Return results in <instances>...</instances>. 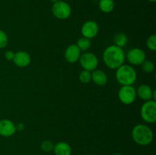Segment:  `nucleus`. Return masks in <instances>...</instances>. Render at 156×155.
Masks as SVG:
<instances>
[{
  "label": "nucleus",
  "mask_w": 156,
  "mask_h": 155,
  "mask_svg": "<svg viewBox=\"0 0 156 155\" xmlns=\"http://www.w3.org/2000/svg\"><path fill=\"white\" fill-rule=\"evenodd\" d=\"M41 147L44 152L50 153V152L53 151V150L54 144H53L51 141H50V140H45V141H44L41 143Z\"/></svg>",
  "instance_id": "obj_22"
},
{
  "label": "nucleus",
  "mask_w": 156,
  "mask_h": 155,
  "mask_svg": "<svg viewBox=\"0 0 156 155\" xmlns=\"http://www.w3.org/2000/svg\"><path fill=\"white\" fill-rule=\"evenodd\" d=\"M113 155H123V154H121V153H114V154H113Z\"/></svg>",
  "instance_id": "obj_28"
},
{
  "label": "nucleus",
  "mask_w": 156,
  "mask_h": 155,
  "mask_svg": "<svg viewBox=\"0 0 156 155\" xmlns=\"http://www.w3.org/2000/svg\"><path fill=\"white\" fill-rule=\"evenodd\" d=\"M15 52H13L12 50H8L5 53V57L8 61H12L14 59V56H15Z\"/></svg>",
  "instance_id": "obj_24"
},
{
  "label": "nucleus",
  "mask_w": 156,
  "mask_h": 155,
  "mask_svg": "<svg viewBox=\"0 0 156 155\" xmlns=\"http://www.w3.org/2000/svg\"><path fill=\"white\" fill-rule=\"evenodd\" d=\"M79 62L83 70H86V71H91V72L94 70L97 69L99 63L97 56L90 52H85L84 53L81 54Z\"/></svg>",
  "instance_id": "obj_5"
},
{
  "label": "nucleus",
  "mask_w": 156,
  "mask_h": 155,
  "mask_svg": "<svg viewBox=\"0 0 156 155\" xmlns=\"http://www.w3.org/2000/svg\"><path fill=\"white\" fill-rule=\"evenodd\" d=\"M9 43V37L5 32L0 30V49H3Z\"/></svg>",
  "instance_id": "obj_23"
},
{
  "label": "nucleus",
  "mask_w": 156,
  "mask_h": 155,
  "mask_svg": "<svg viewBox=\"0 0 156 155\" xmlns=\"http://www.w3.org/2000/svg\"><path fill=\"white\" fill-rule=\"evenodd\" d=\"M114 45L123 48V46L127 44L128 43V37L125 33H118L117 34L115 35L114 38Z\"/></svg>",
  "instance_id": "obj_17"
},
{
  "label": "nucleus",
  "mask_w": 156,
  "mask_h": 155,
  "mask_svg": "<svg viewBox=\"0 0 156 155\" xmlns=\"http://www.w3.org/2000/svg\"><path fill=\"white\" fill-rule=\"evenodd\" d=\"M53 151L55 155H71L72 147L70 144L66 141H59L54 144Z\"/></svg>",
  "instance_id": "obj_15"
},
{
  "label": "nucleus",
  "mask_w": 156,
  "mask_h": 155,
  "mask_svg": "<svg viewBox=\"0 0 156 155\" xmlns=\"http://www.w3.org/2000/svg\"><path fill=\"white\" fill-rule=\"evenodd\" d=\"M102 58L104 63L108 68L111 69H117L124 64L126 54L123 48L113 44L105 49Z\"/></svg>",
  "instance_id": "obj_1"
},
{
  "label": "nucleus",
  "mask_w": 156,
  "mask_h": 155,
  "mask_svg": "<svg viewBox=\"0 0 156 155\" xmlns=\"http://www.w3.org/2000/svg\"><path fill=\"white\" fill-rule=\"evenodd\" d=\"M76 45H77V46L79 47V50H80L81 51L86 52L87 50L91 47V40L82 36V37L79 38V39L78 40Z\"/></svg>",
  "instance_id": "obj_18"
},
{
  "label": "nucleus",
  "mask_w": 156,
  "mask_h": 155,
  "mask_svg": "<svg viewBox=\"0 0 156 155\" xmlns=\"http://www.w3.org/2000/svg\"><path fill=\"white\" fill-rule=\"evenodd\" d=\"M52 13L57 19H67L71 15V6L66 2L59 0V1L53 3V6H52Z\"/></svg>",
  "instance_id": "obj_6"
},
{
  "label": "nucleus",
  "mask_w": 156,
  "mask_h": 155,
  "mask_svg": "<svg viewBox=\"0 0 156 155\" xmlns=\"http://www.w3.org/2000/svg\"><path fill=\"white\" fill-rule=\"evenodd\" d=\"M16 132L15 124L10 119H3L0 120V135L2 137H11Z\"/></svg>",
  "instance_id": "obj_11"
},
{
  "label": "nucleus",
  "mask_w": 156,
  "mask_h": 155,
  "mask_svg": "<svg viewBox=\"0 0 156 155\" xmlns=\"http://www.w3.org/2000/svg\"><path fill=\"white\" fill-rule=\"evenodd\" d=\"M15 127H16V131H22L24 130V124L21 122H19L18 123L17 125H15Z\"/></svg>",
  "instance_id": "obj_25"
},
{
  "label": "nucleus",
  "mask_w": 156,
  "mask_h": 155,
  "mask_svg": "<svg viewBox=\"0 0 156 155\" xmlns=\"http://www.w3.org/2000/svg\"><path fill=\"white\" fill-rule=\"evenodd\" d=\"M81 54H82V51L79 50L77 45L71 44L66 49L65 53H64V57L67 62L73 64L79 61Z\"/></svg>",
  "instance_id": "obj_10"
},
{
  "label": "nucleus",
  "mask_w": 156,
  "mask_h": 155,
  "mask_svg": "<svg viewBox=\"0 0 156 155\" xmlns=\"http://www.w3.org/2000/svg\"><path fill=\"white\" fill-rule=\"evenodd\" d=\"M114 0H99L98 8L103 13H111L114 9Z\"/></svg>",
  "instance_id": "obj_16"
},
{
  "label": "nucleus",
  "mask_w": 156,
  "mask_h": 155,
  "mask_svg": "<svg viewBox=\"0 0 156 155\" xmlns=\"http://www.w3.org/2000/svg\"><path fill=\"white\" fill-rule=\"evenodd\" d=\"M136 95L145 101H148L150 100H155V91L152 90L149 85L143 84L140 85L138 89L136 90Z\"/></svg>",
  "instance_id": "obj_13"
},
{
  "label": "nucleus",
  "mask_w": 156,
  "mask_h": 155,
  "mask_svg": "<svg viewBox=\"0 0 156 155\" xmlns=\"http://www.w3.org/2000/svg\"><path fill=\"white\" fill-rule=\"evenodd\" d=\"M132 138L136 144L140 146H147L152 143L154 134L150 127L145 124L136 125L131 132Z\"/></svg>",
  "instance_id": "obj_2"
},
{
  "label": "nucleus",
  "mask_w": 156,
  "mask_h": 155,
  "mask_svg": "<svg viewBox=\"0 0 156 155\" xmlns=\"http://www.w3.org/2000/svg\"><path fill=\"white\" fill-rule=\"evenodd\" d=\"M99 31V26L98 23L94 21H85L82 26L81 33L82 36L91 40L95 37Z\"/></svg>",
  "instance_id": "obj_9"
},
{
  "label": "nucleus",
  "mask_w": 156,
  "mask_h": 155,
  "mask_svg": "<svg viewBox=\"0 0 156 155\" xmlns=\"http://www.w3.org/2000/svg\"><path fill=\"white\" fill-rule=\"evenodd\" d=\"M126 58L130 65H141L146 59V55L142 49L133 48L126 53Z\"/></svg>",
  "instance_id": "obj_8"
},
{
  "label": "nucleus",
  "mask_w": 156,
  "mask_h": 155,
  "mask_svg": "<svg viewBox=\"0 0 156 155\" xmlns=\"http://www.w3.org/2000/svg\"><path fill=\"white\" fill-rule=\"evenodd\" d=\"M79 81L83 84H88L91 81V71L82 70L79 76Z\"/></svg>",
  "instance_id": "obj_20"
},
{
  "label": "nucleus",
  "mask_w": 156,
  "mask_h": 155,
  "mask_svg": "<svg viewBox=\"0 0 156 155\" xmlns=\"http://www.w3.org/2000/svg\"><path fill=\"white\" fill-rule=\"evenodd\" d=\"M149 2H155L156 0H148Z\"/></svg>",
  "instance_id": "obj_27"
},
{
  "label": "nucleus",
  "mask_w": 156,
  "mask_h": 155,
  "mask_svg": "<svg viewBox=\"0 0 156 155\" xmlns=\"http://www.w3.org/2000/svg\"><path fill=\"white\" fill-rule=\"evenodd\" d=\"M136 97V90L133 87V85L121 86L118 91L119 100L125 105H130L133 103Z\"/></svg>",
  "instance_id": "obj_7"
},
{
  "label": "nucleus",
  "mask_w": 156,
  "mask_h": 155,
  "mask_svg": "<svg viewBox=\"0 0 156 155\" xmlns=\"http://www.w3.org/2000/svg\"><path fill=\"white\" fill-rule=\"evenodd\" d=\"M50 1L51 2H53V3H55V2H56L59 1V0H50Z\"/></svg>",
  "instance_id": "obj_26"
},
{
  "label": "nucleus",
  "mask_w": 156,
  "mask_h": 155,
  "mask_svg": "<svg viewBox=\"0 0 156 155\" xmlns=\"http://www.w3.org/2000/svg\"><path fill=\"white\" fill-rule=\"evenodd\" d=\"M142 69L147 74H151L155 71V64L150 60H145L141 65Z\"/></svg>",
  "instance_id": "obj_19"
},
{
  "label": "nucleus",
  "mask_w": 156,
  "mask_h": 155,
  "mask_svg": "<svg viewBox=\"0 0 156 155\" xmlns=\"http://www.w3.org/2000/svg\"><path fill=\"white\" fill-rule=\"evenodd\" d=\"M91 81L98 86H104L108 83V78L104 71L95 69L91 72Z\"/></svg>",
  "instance_id": "obj_14"
},
{
  "label": "nucleus",
  "mask_w": 156,
  "mask_h": 155,
  "mask_svg": "<svg viewBox=\"0 0 156 155\" xmlns=\"http://www.w3.org/2000/svg\"><path fill=\"white\" fill-rule=\"evenodd\" d=\"M146 46L148 49L151 51H155L156 50V35L155 33L150 35L146 40Z\"/></svg>",
  "instance_id": "obj_21"
},
{
  "label": "nucleus",
  "mask_w": 156,
  "mask_h": 155,
  "mask_svg": "<svg viewBox=\"0 0 156 155\" xmlns=\"http://www.w3.org/2000/svg\"><path fill=\"white\" fill-rule=\"evenodd\" d=\"M12 61L17 67L26 68L30 65L31 62V57L27 52L21 50L15 53V56Z\"/></svg>",
  "instance_id": "obj_12"
},
{
  "label": "nucleus",
  "mask_w": 156,
  "mask_h": 155,
  "mask_svg": "<svg viewBox=\"0 0 156 155\" xmlns=\"http://www.w3.org/2000/svg\"><path fill=\"white\" fill-rule=\"evenodd\" d=\"M140 115L144 122L155 123L156 122V102L154 100L146 101L141 106Z\"/></svg>",
  "instance_id": "obj_4"
},
{
  "label": "nucleus",
  "mask_w": 156,
  "mask_h": 155,
  "mask_svg": "<svg viewBox=\"0 0 156 155\" xmlns=\"http://www.w3.org/2000/svg\"><path fill=\"white\" fill-rule=\"evenodd\" d=\"M115 76L121 86L133 85L136 81L137 73L132 65L123 64L116 69Z\"/></svg>",
  "instance_id": "obj_3"
}]
</instances>
